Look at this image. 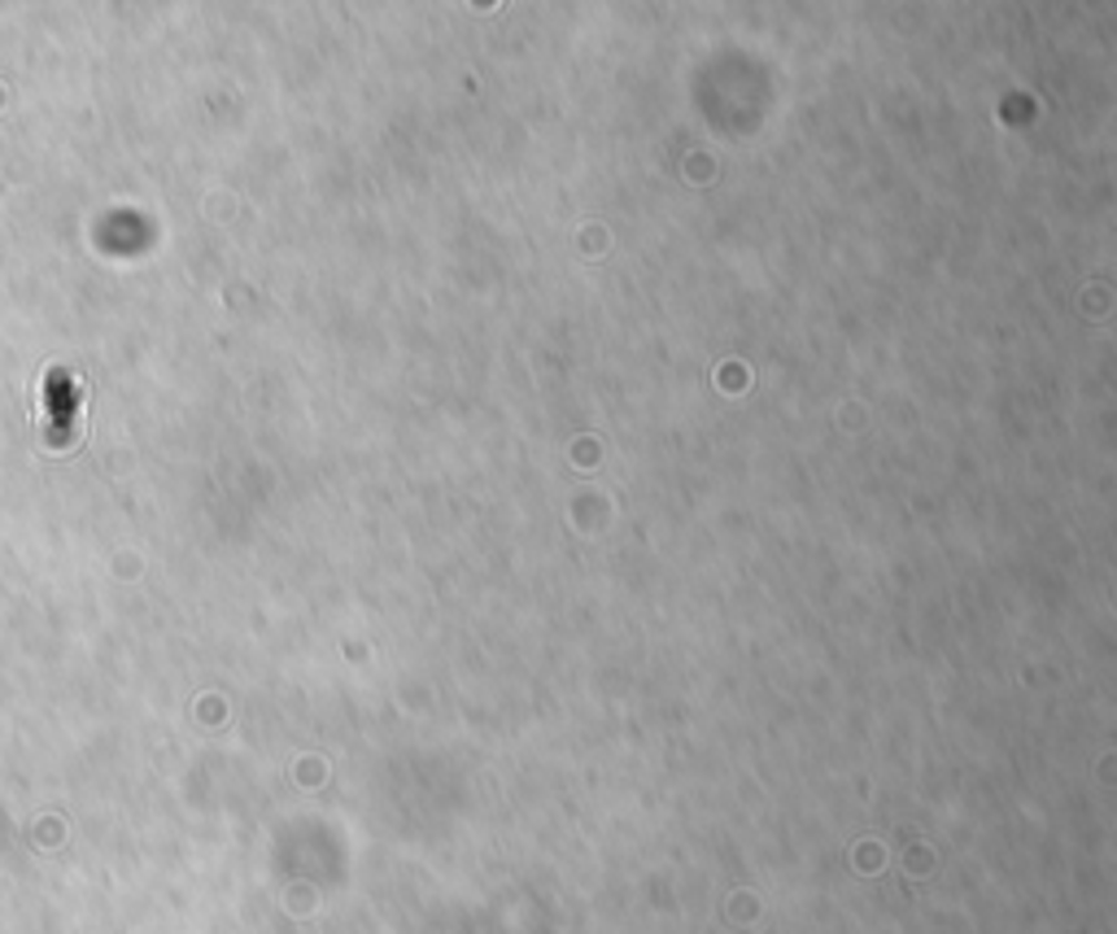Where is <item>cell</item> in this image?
<instances>
[{"label": "cell", "instance_id": "1", "mask_svg": "<svg viewBox=\"0 0 1117 934\" xmlns=\"http://www.w3.org/2000/svg\"><path fill=\"white\" fill-rule=\"evenodd\" d=\"M83 380L66 371V367H49L40 376V398H35V420H40V437L53 450H70L83 432Z\"/></svg>", "mask_w": 1117, "mask_h": 934}]
</instances>
